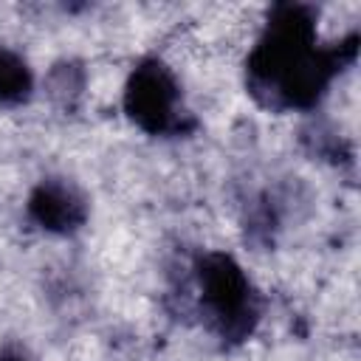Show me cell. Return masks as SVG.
Wrapping results in <instances>:
<instances>
[{
	"instance_id": "cell-5",
	"label": "cell",
	"mask_w": 361,
	"mask_h": 361,
	"mask_svg": "<svg viewBox=\"0 0 361 361\" xmlns=\"http://www.w3.org/2000/svg\"><path fill=\"white\" fill-rule=\"evenodd\" d=\"M45 90L56 104L71 107L85 90V71L76 62H59L51 68V73L45 79Z\"/></svg>"
},
{
	"instance_id": "cell-1",
	"label": "cell",
	"mask_w": 361,
	"mask_h": 361,
	"mask_svg": "<svg viewBox=\"0 0 361 361\" xmlns=\"http://www.w3.org/2000/svg\"><path fill=\"white\" fill-rule=\"evenodd\" d=\"M197 268L203 302L220 333L231 338L248 333L257 310L251 302V285L240 265L226 254H206Z\"/></svg>"
},
{
	"instance_id": "cell-3",
	"label": "cell",
	"mask_w": 361,
	"mask_h": 361,
	"mask_svg": "<svg viewBox=\"0 0 361 361\" xmlns=\"http://www.w3.org/2000/svg\"><path fill=\"white\" fill-rule=\"evenodd\" d=\"M28 212L42 228L65 234L85 223V197L65 180H42L28 200Z\"/></svg>"
},
{
	"instance_id": "cell-4",
	"label": "cell",
	"mask_w": 361,
	"mask_h": 361,
	"mask_svg": "<svg viewBox=\"0 0 361 361\" xmlns=\"http://www.w3.org/2000/svg\"><path fill=\"white\" fill-rule=\"evenodd\" d=\"M31 90V73L25 68V62L0 48V104H14L20 99H25Z\"/></svg>"
},
{
	"instance_id": "cell-6",
	"label": "cell",
	"mask_w": 361,
	"mask_h": 361,
	"mask_svg": "<svg viewBox=\"0 0 361 361\" xmlns=\"http://www.w3.org/2000/svg\"><path fill=\"white\" fill-rule=\"evenodd\" d=\"M0 361H28V358H23L20 353H6V355H0Z\"/></svg>"
},
{
	"instance_id": "cell-2",
	"label": "cell",
	"mask_w": 361,
	"mask_h": 361,
	"mask_svg": "<svg viewBox=\"0 0 361 361\" xmlns=\"http://www.w3.org/2000/svg\"><path fill=\"white\" fill-rule=\"evenodd\" d=\"M124 107L130 118L147 133L180 130L183 113H180L178 82L169 73V68L161 65L158 59H147L133 71L124 93Z\"/></svg>"
}]
</instances>
